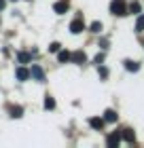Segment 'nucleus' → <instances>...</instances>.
Returning <instances> with one entry per match:
<instances>
[{
  "mask_svg": "<svg viewBox=\"0 0 144 148\" xmlns=\"http://www.w3.org/2000/svg\"><path fill=\"white\" fill-rule=\"evenodd\" d=\"M110 13L116 15V17H123V15L129 13V4L125 2V0H112L110 2Z\"/></svg>",
  "mask_w": 144,
  "mask_h": 148,
  "instance_id": "obj_1",
  "label": "nucleus"
},
{
  "mask_svg": "<svg viewBox=\"0 0 144 148\" xmlns=\"http://www.w3.org/2000/svg\"><path fill=\"white\" fill-rule=\"evenodd\" d=\"M83 30H85V25H83V19H81V15H79V17L70 23V32H72V34H81Z\"/></svg>",
  "mask_w": 144,
  "mask_h": 148,
  "instance_id": "obj_2",
  "label": "nucleus"
},
{
  "mask_svg": "<svg viewBox=\"0 0 144 148\" xmlns=\"http://www.w3.org/2000/svg\"><path fill=\"white\" fill-rule=\"evenodd\" d=\"M15 76H17V80H19V83H23V80H28V78L32 76V74H30V70H25L23 66H19V68L15 70Z\"/></svg>",
  "mask_w": 144,
  "mask_h": 148,
  "instance_id": "obj_3",
  "label": "nucleus"
},
{
  "mask_svg": "<svg viewBox=\"0 0 144 148\" xmlns=\"http://www.w3.org/2000/svg\"><path fill=\"white\" fill-rule=\"evenodd\" d=\"M30 74H32V78H36V80H40V83H45V72H43V68H40V66H32Z\"/></svg>",
  "mask_w": 144,
  "mask_h": 148,
  "instance_id": "obj_4",
  "label": "nucleus"
},
{
  "mask_svg": "<svg viewBox=\"0 0 144 148\" xmlns=\"http://www.w3.org/2000/svg\"><path fill=\"white\" fill-rule=\"evenodd\" d=\"M121 140H123V138H121V129H119V131H114V133H110V136H108V146H112V148L119 146Z\"/></svg>",
  "mask_w": 144,
  "mask_h": 148,
  "instance_id": "obj_5",
  "label": "nucleus"
},
{
  "mask_svg": "<svg viewBox=\"0 0 144 148\" xmlns=\"http://www.w3.org/2000/svg\"><path fill=\"white\" fill-rule=\"evenodd\" d=\"M104 123H106V121H104V116H93V119H89V125H91L93 127V129H98V131H102V129H104Z\"/></svg>",
  "mask_w": 144,
  "mask_h": 148,
  "instance_id": "obj_6",
  "label": "nucleus"
},
{
  "mask_svg": "<svg viewBox=\"0 0 144 148\" xmlns=\"http://www.w3.org/2000/svg\"><path fill=\"white\" fill-rule=\"evenodd\" d=\"M53 11H55L57 15H64V13L68 11V0H59V2H55V6H53Z\"/></svg>",
  "mask_w": 144,
  "mask_h": 148,
  "instance_id": "obj_7",
  "label": "nucleus"
},
{
  "mask_svg": "<svg viewBox=\"0 0 144 148\" xmlns=\"http://www.w3.org/2000/svg\"><path fill=\"white\" fill-rule=\"evenodd\" d=\"M121 138L125 140L127 144H134V142H136V136H134L132 129H121Z\"/></svg>",
  "mask_w": 144,
  "mask_h": 148,
  "instance_id": "obj_8",
  "label": "nucleus"
},
{
  "mask_svg": "<svg viewBox=\"0 0 144 148\" xmlns=\"http://www.w3.org/2000/svg\"><path fill=\"white\" fill-rule=\"evenodd\" d=\"M123 66H125V70H129V72H138V70H140V64L134 62V59H125Z\"/></svg>",
  "mask_w": 144,
  "mask_h": 148,
  "instance_id": "obj_9",
  "label": "nucleus"
},
{
  "mask_svg": "<svg viewBox=\"0 0 144 148\" xmlns=\"http://www.w3.org/2000/svg\"><path fill=\"white\" fill-rule=\"evenodd\" d=\"M72 62H76V64H85L87 62V55L83 51H74L72 53Z\"/></svg>",
  "mask_w": 144,
  "mask_h": 148,
  "instance_id": "obj_10",
  "label": "nucleus"
},
{
  "mask_svg": "<svg viewBox=\"0 0 144 148\" xmlns=\"http://www.w3.org/2000/svg\"><path fill=\"white\" fill-rule=\"evenodd\" d=\"M11 116L13 119H21L23 116V106H11Z\"/></svg>",
  "mask_w": 144,
  "mask_h": 148,
  "instance_id": "obj_11",
  "label": "nucleus"
},
{
  "mask_svg": "<svg viewBox=\"0 0 144 148\" xmlns=\"http://www.w3.org/2000/svg\"><path fill=\"white\" fill-rule=\"evenodd\" d=\"M116 119H119V116H116L114 110H106L104 112V121H106V123H116Z\"/></svg>",
  "mask_w": 144,
  "mask_h": 148,
  "instance_id": "obj_12",
  "label": "nucleus"
},
{
  "mask_svg": "<svg viewBox=\"0 0 144 148\" xmlns=\"http://www.w3.org/2000/svg\"><path fill=\"white\" fill-rule=\"evenodd\" d=\"M17 62H19V64H28V62H30V53L19 51V53H17Z\"/></svg>",
  "mask_w": 144,
  "mask_h": 148,
  "instance_id": "obj_13",
  "label": "nucleus"
},
{
  "mask_svg": "<svg viewBox=\"0 0 144 148\" xmlns=\"http://www.w3.org/2000/svg\"><path fill=\"white\" fill-rule=\"evenodd\" d=\"M57 57H59V62H61V64H66L68 59H72V53H68V51H61V49H59V55H57Z\"/></svg>",
  "mask_w": 144,
  "mask_h": 148,
  "instance_id": "obj_14",
  "label": "nucleus"
},
{
  "mask_svg": "<svg viewBox=\"0 0 144 148\" xmlns=\"http://www.w3.org/2000/svg\"><path fill=\"white\" fill-rule=\"evenodd\" d=\"M45 108H47V110H53V108H55V99H53L51 95H47V99H45Z\"/></svg>",
  "mask_w": 144,
  "mask_h": 148,
  "instance_id": "obj_15",
  "label": "nucleus"
},
{
  "mask_svg": "<svg viewBox=\"0 0 144 148\" xmlns=\"http://www.w3.org/2000/svg\"><path fill=\"white\" fill-rule=\"evenodd\" d=\"M140 11H142V6L138 2H132L129 4V13H134V15H140Z\"/></svg>",
  "mask_w": 144,
  "mask_h": 148,
  "instance_id": "obj_16",
  "label": "nucleus"
},
{
  "mask_svg": "<svg viewBox=\"0 0 144 148\" xmlns=\"http://www.w3.org/2000/svg\"><path fill=\"white\" fill-rule=\"evenodd\" d=\"M136 30H138V32H142V30H144V15H140V17H138V21H136Z\"/></svg>",
  "mask_w": 144,
  "mask_h": 148,
  "instance_id": "obj_17",
  "label": "nucleus"
},
{
  "mask_svg": "<svg viewBox=\"0 0 144 148\" xmlns=\"http://www.w3.org/2000/svg\"><path fill=\"white\" fill-rule=\"evenodd\" d=\"M98 72H100V78H102V80H106V78H108V68L100 66V70H98Z\"/></svg>",
  "mask_w": 144,
  "mask_h": 148,
  "instance_id": "obj_18",
  "label": "nucleus"
},
{
  "mask_svg": "<svg viewBox=\"0 0 144 148\" xmlns=\"http://www.w3.org/2000/svg\"><path fill=\"white\" fill-rule=\"evenodd\" d=\"M59 49H61L59 42H51V45H49V51H51V53H59Z\"/></svg>",
  "mask_w": 144,
  "mask_h": 148,
  "instance_id": "obj_19",
  "label": "nucleus"
},
{
  "mask_svg": "<svg viewBox=\"0 0 144 148\" xmlns=\"http://www.w3.org/2000/svg\"><path fill=\"white\" fill-rule=\"evenodd\" d=\"M91 32H95V34L102 32V23H100V21H93V23H91Z\"/></svg>",
  "mask_w": 144,
  "mask_h": 148,
  "instance_id": "obj_20",
  "label": "nucleus"
},
{
  "mask_svg": "<svg viewBox=\"0 0 144 148\" xmlns=\"http://www.w3.org/2000/svg\"><path fill=\"white\" fill-rule=\"evenodd\" d=\"M100 47H102V49H108V47H110V42H108V38H100Z\"/></svg>",
  "mask_w": 144,
  "mask_h": 148,
  "instance_id": "obj_21",
  "label": "nucleus"
},
{
  "mask_svg": "<svg viewBox=\"0 0 144 148\" xmlns=\"http://www.w3.org/2000/svg\"><path fill=\"white\" fill-rule=\"evenodd\" d=\"M93 62H95V64H102V62H104V53H100V55H95V59H93Z\"/></svg>",
  "mask_w": 144,
  "mask_h": 148,
  "instance_id": "obj_22",
  "label": "nucleus"
},
{
  "mask_svg": "<svg viewBox=\"0 0 144 148\" xmlns=\"http://www.w3.org/2000/svg\"><path fill=\"white\" fill-rule=\"evenodd\" d=\"M4 4H6V0H0V9H4Z\"/></svg>",
  "mask_w": 144,
  "mask_h": 148,
  "instance_id": "obj_23",
  "label": "nucleus"
}]
</instances>
